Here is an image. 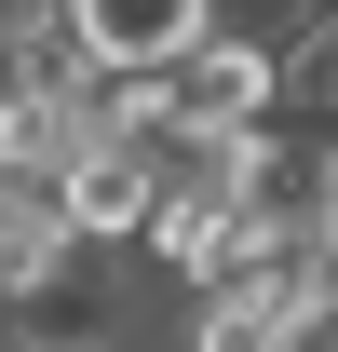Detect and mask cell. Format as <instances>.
<instances>
[{
    "label": "cell",
    "mask_w": 338,
    "mask_h": 352,
    "mask_svg": "<svg viewBox=\"0 0 338 352\" xmlns=\"http://www.w3.org/2000/svg\"><path fill=\"white\" fill-rule=\"evenodd\" d=\"M297 285H190V352H284Z\"/></svg>",
    "instance_id": "cell-2"
},
{
    "label": "cell",
    "mask_w": 338,
    "mask_h": 352,
    "mask_svg": "<svg viewBox=\"0 0 338 352\" xmlns=\"http://www.w3.org/2000/svg\"><path fill=\"white\" fill-rule=\"evenodd\" d=\"M68 28H82V54L109 82H149V68H176L216 28V0H68Z\"/></svg>",
    "instance_id": "cell-1"
},
{
    "label": "cell",
    "mask_w": 338,
    "mask_h": 352,
    "mask_svg": "<svg viewBox=\"0 0 338 352\" xmlns=\"http://www.w3.org/2000/svg\"><path fill=\"white\" fill-rule=\"evenodd\" d=\"M284 352H338V271H311V285H297V311H284Z\"/></svg>",
    "instance_id": "cell-3"
}]
</instances>
